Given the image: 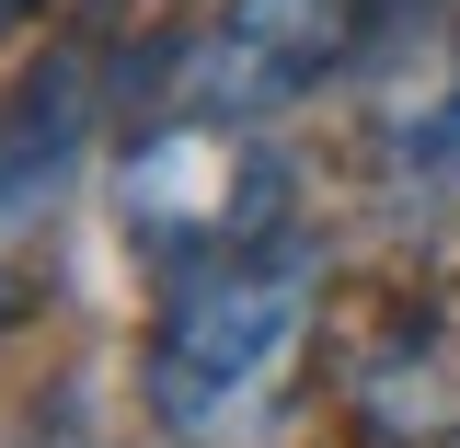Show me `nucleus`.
<instances>
[{
  "label": "nucleus",
  "mask_w": 460,
  "mask_h": 448,
  "mask_svg": "<svg viewBox=\"0 0 460 448\" xmlns=\"http://www.w3.org/2000/svg\"><path fill=\"white\" fill-rule=\"evenodd\" d=\"M311 311H323V242L311 230H288L265 253H230L208 277H172L162 311H150V356H138L150 426L184 448L253 437L277 414L299 345H311Z\"/></svg>",
  "instance_id": "f257e3e1"
},
{
  "label": "nucleus",
  "mask_w": 460,
  "mask_h": 448,
  "mask_svg": "<svg viewBox=\"0 0 460 448\" xmlns=\"http://www.w3.org/2000/svg\"><path fill=\"white\" fill-rule=\"evenodd\" d=\"M438 0H368V35H402V23H426Z\"/></svg>",
  "instance_id": "423d86ee"
},
{
  "label": "nucleus",
  "mask_w": 460,
  "mask_h": 448,
  "mask_svg": "<svg viewBox=\"0 0 460 448\" xmlns=\"http://www.w3.org/2000/svg\"><path fill=\"white\" fill-rule=\"evenodd\" d=\"M23 12H47V0H0V23H23Z\"/></svg>",
  "instance_id": "6e6552de"
},
{
  "label": "nucleus",
  "mask_w": 460,
  "mask_h": 448,
  "mask_svg": "<svg viewBox=\"0 0 460 448\" xmlns=\"http://www.w3.org/2000/svg\"><path fill=\"white\" fill-rule=\"evenodd\" d=\"M12 322H23V287H12V277H0V334H12Z\"/></svg>",
  "instance_id": "0eeeda50"
},
{
  "label": "nucleus",
  "mask_w": 460,
  "mask_h": 448,
  "mask_svg": "<svg viewBox=\"0 0 460 448\" xmlns=\"http://www.w3.org/2000/svg\"><path fill=\"white\" fill-rule=\"evenodd\" d=\"M368 47V0H219L184 47V104L230 115V127H277L345 81V57Z\"/></svg>",
  "instance_id": "7ed1b4c3"
},
{
  "label": "nucleus",
  "mask_w": 460,
  "mask_h": 448,
  "mask_svg": "<svg viewBox=\"0 0 460 448\" xmlns=\"http://www.w3.org/2000/svg\"><path fill=\"white\" fill-rule=\"evenodd\" d=\"M93 127H104V57H93V47H58L47 69L0 104V230L47 219L58 196L81 184Z\"/></svg>",
  "instance_id": "39448f33"
},
{
  "label": "nucleus",
  "mask_w": 460,
  "mask_h": 448,
  "mask_svg": "<svg viewBox=\"0 0 460 448\" xmlns=\"http://www.w3.org/2000/svg\"><path fill=\"white\" fill-rule=\"evenodd\" d=\"M345 414L368 448H460V287L392 299L345 356Z\"/></svg>",
  "instance_id": "20e7f679"
},
{
  "label": "nucleus",
  "mask_w": 460,
  "mask_h": 448,
  "mask_svg": "<svg viewBox=\"0 0 460 448\" xmlns=\"http://www.w3.org/2000/svg\"><path fill=\"white\" fill-rule=\"evenodd\" d=\"M115 219L162 287L299 230L288 219V162L265 150V127H230V115H196V104L138 115V138L115 162Z\"/></svg>",
  "instance_id": "f03ea898"
}]
</instances>
